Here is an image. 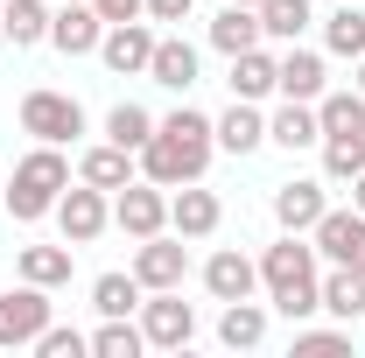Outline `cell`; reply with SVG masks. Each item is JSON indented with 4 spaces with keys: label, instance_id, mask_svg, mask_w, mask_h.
Segmentation results:
<instances>
[{
    "label": "cell",
    "instance_id": "2e32d148",
    "mask_svg": "<svg viewBox=\"0 0 365 358\" xmlns=\"http://www.w3.org/2000/svg\"><path fill=\"white\" fill-rule=\"evenodd\" d=\"M323 91H330L323 56H317V49H288V56H281V98H302V106H317Z\"/></svg>",
    "mask_w": 365,
    "mask_h": 358
},
{
    "label": "cell",
    "instance_id": "4fadbf2b",
    "mask_svg": "<svg viewBox=\"0 0 365 358\" xmlns=\"http://www.w3.org/2000/svg\"><path fill=\"white\" fill-rule=\"evenodd\" d=\"M225 218V204L211 197V190H197V183H176V197H169V225H176V239H211Z\"/></svg>",
    "mask_w": 365,
    "mask_h": 358
},
{
    "label": "cell",
    "instance_id": "4316f807",
    "mask_svg": "<svg viewBox=\"0 0 365 358\" xmlns=\"http://www.w3.org/2000/svg\"><path fill=\"white\" fill-rule=\"evenodd\" d=\"M317 120H323V140L330 134H365V91H323Z\"/></svg>",
    "mask_w": 365,
    "mask_h": 358
},
{
    "label": "cell",
    "instance_id": "60d3db41",
    "mask_svg": "<svg viewBox=\"0 0 365 358\" xmlns=\"http://www.w3.org/2000/svg\"><path fill=\"white\" fill-rule=\"evenodd\" d=\"M0 190H7V176H0Z\"/></svg>",
    "mask_w": 365,
    "mask_h": 358
},
{
    "label": "cell",
    "instance_id": "3957f363",
    "mask_svg": "<svg viewBox=\"0 0 365 358\" xmlns=\"http://www.w3.org/2000/svg\"><path fill=\"white\" fill-rule=\"evenodd\" d=\"M21 134L63 148V140L85 134V106H78L71 91H29V98H21Z\"/></svg>",
    "mask_w": 365,
    "mask_h": 358
},
{
    "label": "cell",
    "instance_id": "ab89813d",
    "mask_svg": "<svg viewBox=\"0 0 365 358\" xmlns=\"http://www.w3.org/2000/svg\"><path fill=\"white\" fill-rule=\"evenodd\" d=\"M239 7H260V0H239Z\"/></svg>",
    "mask_w": 365,
    "mask_h": 358
},
{
    "label": "cell",
    "instance_id": "5b68a950",
    "mask_svg": "<svg viewBox=\"0 0 365 358\" xmlns=\"http://www.w3.org/2000/svg\"><path fill=\"white\" fill-rule=\"evenodd\" d=\"M49 323V288L36 281H21V288H7L0 295V352H21V344H36Z\"/></svg>",
    "mask_w": 365,
    "mask_h": 358
},
{
    "label": "cell",
    "instance_id": "9c48e42d",
    "mask_svg": "<svg viewBox=\"0 0 365 358\" xmlns=\"http://www.w3.org/2000/svg\"><path fill=\"white\" fill-rule=\"evenodd\" d=\"M106 218H113V204H106V190H91V183H78V190L56 197V225H63L71 246H91V239L106 232Z\"/></svg>",
    "mask_w": 365,
    "mask_h": 358
},
{
    "label": "cell",
    "instance_id": "603a6c76",
    "mask_svg": "<svg viewBox=\"0 0 365 358\" xmlns=\"http://www.w3.org/2000/svg\"><path fill=\"white\" fill-rule=\"evenodd\" d=\"M0 36H7L14 49L49 43V7L43 0H7V7H0Z\"/></svg>",
    "mask_w": 365,
    "mask_h": 358
},
{
    "label": "cell",
    "instance_id": "5bb4252c",
    "mask_svg": "<svg viewBox=\"0 0 365 358\" xmlns=\"http://www.w3.org/2000/svg\"><path fill=\"white\" fill-rule=\"evenodd\" d=\"M204 288H211L218 302H239V295H253V288H260V260H246L239 246H225V253H211V260H204Z\"/></svg>",
    "mask_w": 365,
    "mask_h": 358
},
{
    "label": "cell",
    "instance_id": "e575fe53",
    "mask_svg": "<svg viewBox=\"0 0 365 358\" xmlns=\"http://www.w3.org/2000/svg\"><path fill=\"white\" fill-rule=\"evenodd\" d=\"M337 344H351V323L344 330H295V352H337Z\"/></svg>",
    "mask_w": 365,
    "mask_h": 358
},
{
    "label": "cell",
    "instance_id": "7402d4cb",
    "mask_svg": "<svg viewBox=\"0 0 365 358\" xmlns=\"http://www.w3.org/2000/svg\"><path fill=\"white\" fill-rule=\"evenodd\" d=\"M267 140H281L288 155H295V148H317V140H323V120H317V106L288 98V106H281V113L267 120Z\"/></svg>",
    "mask_w": 365,
    "mask_h": 358
},
{
    "label": "cell",
    "instance_id": "ffe728a7",
    "mask_svg": "<svg viewBox=\"0 0 365 358\" xmlns=\"http://www.w3.org/2000/svg\"><path fill=\"white\" fill-rule=\"evenodd\" d=\"M148 78L169 91H190L197 85V49L182 43V36H155V63H148Z\"/></svg>",
    "mask_w": 365,
    "mask_h": 358
},
{
    "label": "cell",
    "instance_id": "e0dca14e",
    "mask_svg": "<svg viewBox=\"0 0 365 358\" xmlns=\"http://www.w3.org/2000/svg\"><path fill=\"white\" fill-rule=\"evenodd\" d=\"M134 148H120V140H106V148H91L85 162H78V183H91V190H127L134 183Z\"/></svg>",
    "mask_w": 365,
    "mask_h": 358
},
{
    "label": "cell",
    "instance_id": "484cf974",
    "mask_svg": "<svg viewBox=\"0 0 365 358\" xmlns=\"http://www.w3.org/2000/svg\"><path fill=\"white\" fill-rule=\"evenodd\" d=\"M323 310L337 316V323H359V316H365V274L330 267V274H323Z\"/></svg>",
    "mask_w": 365,
    "mask_h": 358
},
{
    "label": "cell",
    "instance_id": "ba28073f",
    "mask_svg": "<svg viewBox=\"0 0 365 358\" xmlns=\"http://www.w3.org/2000/svg\"><path fill=\"white\" fill-rule=\"evenodd\" d=\"M134 162H140V176L162 183V190H176V183H197V176H204V155H190V148H182L176 134H162V127H155V140L140 148Z\"/></svg>",
    "mask_w": 365,
    "mask_h": 358
},
{
    "label": "cell",
    "instance_id": "d590c367",
    "mask_svg": "<svg viewBox=\"0 0 365 358\" xmlns=\"http://www.w3.org/2000/svg\"><path fill=\"white\" fill-rule=\"evenodd\" d=\"M91 7H98V21H106V29H113V21H140V14H148V0H91Z\"/></svg>",
    "mask_w": 365,
    "mask_h": 358
},
{
    "label": "cell",
    "instance_id": "f1b7e54d",
    "mask_svg": "<svg viewBox=\"0 0 365 358\" xmlns=\"http://www.w3.org/2000/svg\"><path fill=\"white\" fill-rule=\"evenodd\" d=\"M140 295H148V288H140L134 274H98V281H91V310L98 316H134Z\"/></svg>",
    "mask_w": 365,
    "mask_h": 358
},
{
    "label": "cell",
    "instance_id": "30bf717a",
    "mask_svg": "<svg viewBox=\"0 0 365 358\" xmlns=\"http://www.w3.org/2000/svg\"><path fill=\"white\" fill-rule=\"evenodd\" d=\"M49 43L63 49V56H91V49L106 43V21H98V7H91V0H63V7L49 14Z\"/></svg>",
    "mask_w": 365,
    "mask_h": 358
},
{
    "label": "cell",
    "instance_id": "8992f818",
    "mask_svg": "<svg viewBox=\"0 0 365 358\" xmlns=\"http://www.w3.org/2000/svg\"><path fill=\"white\" fill-rule=\"evenodd\" d=\"M113 225H120V232H127V239H155V232H162V225H169V197H162V183H127V190H113Z\"/></svg>",
    "mask_w": 365,
    "mask_h": 358
},
{
    "label": "cell",
    "instance_id": "1f68e13d",
    "mask_svg": "<svg viewBox=\"0 0 365 358\" xmlns=\"http://www.w3.org/2000/svg\"><path fill=\"white\" fill-rule=\"evenodd\" d=\"M323 176H330V183L365 176V134H330V140H323Z\"/></svg>",
    "mask_w": 365,
    "mask_h": 358
},
{
    "label": "cell",
    "instance_id": "f546056e",
    "mask_svg": "<svg viewBox=\"0 0 365 358\" xmlns=\"http://www.w3.org/2000/svg\"><path fill=\"white\" fill-rule=\"evenodd\" d=\"M323 43H330V56H365V7L359 0H344V7L323 21Z\"/></svg>",
    "mask_w": 365,
    "mask_h": 358
},
{
    "label": "cell",
    "instance_id": "6da1fadb",
    "mask_svg": "<svg viewBox=\"0 0 365 358\" xmlns=\"http://www.w3.org/2000/svg\"><path fill=\"white\" fill-rule=\"evenodd\" d=\"M260 281H267V302L288 323H302L309 310H323V274H317V246H302V232L274 239L260 253Z\"/></svg>",
    "mask_w": 365,
    "mask_h": 358
},
{
    "label": "cell",
    "instance_id": "52a82bcc",
    "mask_svg": "<svg viewBox=\"0 0 365 358\" xmlns=\"http://www.w3.org/2000/svg\"><path fill=\"white\" fill-rule=\"evenodd\" d=\"M317 253L330 260V267L365 274V211H359V204H351V211H323V218H317Z\"/></svg>",
    "mask_w": 365,
    "mask_h": 358
},
{
    "label": "cell",
    "instance_id": "d4e9b609",
    "mask_svg": "<svg viewBox=\"0 0 365 358\" xmlns=\"http://www.w3.org/2000/svg\"><path fill=\"white\" fill-rule=\"evenodd\" d=\"M71 239L63 246H21V281H36V288H63L71 281Z\"/></svg>",
    "mask_w": 365,
    "mask_h": 358
},
{
    "label": "cell",
    "instance_id": "d6986e66",
    "mask_svg": "<svg viewBox=\"0 0 365 358\" xmlns=\"http://www.w3.org/2000/svg\"><path fill=\"white\" fill-rule=\"evenodd\" d=\"M211 127H218V148H225V155H253V148L267 140V120H260L253 98H232V113H225V120H211Z\"/></svg>",
    "mask_w": 365,
    "mask_h": 358
},
{
    "label": "cell",
    "instance_id": "4dcf8cb0",
    "mask_svg": "<svg viewBox=\"0 0 365 358\" xmlns=\"http://www.w3.org/2000/svg\"><path fill=\"white\" fill-rule=\"evenodd\" d=\"M309 21H317L309 0H260V36H274V43H295Z\"/></svg>",
    "mask_w": 365,
    "mask_h": 358
},
{
    "label": "cell",
    "instance_id": "83f0119b",
    "mask_svg": "<svg viewBox=\"0 0 365 358\" xmlns=\"http://www.w3.org/2000/svg\"><path fill=\"white\" fill-rule=\"evenodd\" d=\"M155 127H162V120H155L148 106H127V98L106 113V140H120V148H134V155L148 148V140H155Z\"/></svg>",
    "mask_w": 365,
    "mask_h": 358
},
{
    "label": "cell",
    "instance_id": "d6a6232c",
    "mask_svg": "<svg viewBox=\"0 0 365 358\" xmlns=\"http://www.w3.org/2000/svg\"><path fill=\"white\" fill-rule=\"evenodd\" d=\"M91 352L98 358H140L148 337H140V323H127V316H106V330H91Z\"/></svg>",
    "mask_w": 365,
    "mask_h": 358
},
{
    "label": "cell",
    "instance_id": "277c9868",
    "mask_svg": "<svg viewBox=\"0 0 365 358\" xmlns=\"http://www.w3.org/2000/svg\"><path fill=\"white\" fill-rule=\"evenodd\" d=\"M140 337L155 352H182L197 337V310L182 302V288H155V302H140Z\"/></svg>",
    "mask_w": 365,
    "mask_h": 358
},
{
    "label": "cell",
    "instance_id": "836d02e7",
    "mask_svg": "<svg viewBox=\"0 0 365 358\" xmlns=\"http://www.w3.org/2000/svg\"><path fill=\"white\" fill-rule=\"evenodd\" d=\"M36 352H43V358H85V352H91V337H85V330H56V323H43Z\"/></svg>",
    "mask_w": 365,
    "mask_h": 358
},
{
    "label": "cell",
    "instance_id": "7c38bea8",
    "mask_svg": "<svg viewBox=\"0 0 365 358\" xmlns=\"http://www.w3.org/2000/svg\"><path fill=\"white\" fill-rule=\"evenodd\" d=\"M182 274H190V253H182L176 239H140V253H134V281L155 295V288H182Z\"/></svg>",
    "mask_w": 365,
    "mask_h": 358
},
{
    "label": "cell",
    "instance_id": "8d00e7d4",
    "mask_svg": "<svg viewBox=\"0 0 365 358\" xmlns=\"http://www.w3.org/2000/svg\"><path fill=\"white\" fill-rule=\"evenodd\" d=\"M148 14H155V21H182V14H190V0H148Z\"/></svg>",
    "mask_w": 365,
    "mask_h": 358
},
{
    "label": "cell",
    "instance_id": "f35d334b",
    "mask_svg": "<svg viewBox=\"0 0 365 358\" xmlns=\"http://www.w3.org/2000/svg\"><path fill=\"white\" fill-rule=\"evenodd\" d=\"M359 91H365V56H359Z\"/></svg>",
    "mask_w": 365,
    "mask_h": 358
},
{
    "label": "cell",
    "instance_id": "ac0fdd59",
    "mask_svg": "<svg viewBox=\"0 0 365 358\" xmlns=\"http://www.w3.org/2000/svg\"><path fill=\"white\" fill-rule=\"evenodd\" d=\"M267 91H281V63H274L267 49H239L232 56V98H267Z\"/></svg>",
    "mask_w": 365,
    "mask_h": 358
},
{
    "label": "cell",
    "instance_id": "cb8c5ba5",
    "mask_svg": "<svg viewBox=\"0 0 365 358\" xmlns=\"http://www.w3.org/2000/svg\"><path fill=\"white\" fill-rule=\"evenodd\" d=\"M211 43L225 49V56H239V49H260V7H239V0H225V14L211 21Z\"/></svg>",
    "mask_w": 365,
    "mask_h": 358
},
{
    "label": "cell",
    "instance_id": "9a60e30c",
    "mask_svg": "<svg viewBox=\"0 0 365 358\" xmlns=\"http://www.w3.org/2000/svg\"><path fill=\"white\" fill-rule=\"evenodd\" d=\"M323 211H330L323 183H281V190H274V218H281V232H317Z\"/></svg>",
    "mask_w": 365,
    "mask_h": 358
},
{
    "label": "cell",
    "instance_id": "7a4b0ae2",
    "mask_svg": "<svg viewBox=\"0 0 365 358\" xmlns=\"http://www.w3.org/2000/svg\"><path fill=\"white\" fill-rule=\"evenodd\" d=\"M63 190H71V162H63V148H49V140H43L36 155L14 162V176H7V190H0V204H7L21 225H36V218L56 211Z\"/></svg>",
    "mask_w": 365,
    "mask_h": 358
},
{
    "label": "cell",
    "instance_id": "74e56055",
    "mask_svg": "<svg viewBox=\"0 0 365 358\" xmlns=\"http://www.w3.org/2000/svg\"><path fill=\"white\" fill-rule=\"evenodd\" d=\"M351 204H359V211H365V176H351Z\"/></svg>",
    "mask_w": 365,
    "mask_h": 358
},
{
    "label": "cell",
    "instance_id": "8fae6325",
    "mask_svg": "<svg viewBox=\"0 0 365 358\" xmlns=\"http://www.w3.org/2000/svg\"><path fill=\"white\" fill-rule=\"evenodd\" d=\"M98 56H106V71L140 78V71L155 63V29H140V21H113V29H106V43H98Z\"/></svg>",
    "mask_w": 365,
    "mask_h": 358
},
{
    "label": "cell",
    "instance_id": "44dd1931",
    "mask_svg": "<svg viewBox=\"0 0 365 358\" xmlns=\"http://www.w3.org/2000/svg\"><path fill=\"white\" fill-rule=\"evenodd\" d=\"M260 337H267V310H260L253 295L225 302V316H218V344H232V352H253Z\"/></svg>",
    "mask_w": 365,
    "mask_h": 358
}]
</instances>
